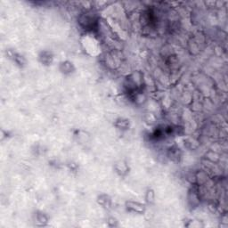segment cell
<instances>
[{"label":"cell","mask_w":228,"mask_h":228,"mask_svg":"<svg viewBox=\"0 0 228 228\" xmlns=\"http://www.w3.org/2000/svg\"><path fill=\"white\" fill-rule=\"evenodd\" d=\"M127 209L129 210L136 212V213H143L145 210V205L139 203V202H127Z\"/></svg>","instance_id":"obj_1"},{"label":"cell","mask_w":228,"mask_h":228,"mask_svg":"<svg viewBox=\"0 0 228 228\" xmlns=\"http://www.w3.org/2000/svg\"><path fill=\"white\" fill-rule=\"evenodd\" d=\"M62 66L64 67L63 70V71H64V72H71V68H72L71 63H63L62 64Z\"/></svg>","instance_id":"obj_2"}]
</instances>
